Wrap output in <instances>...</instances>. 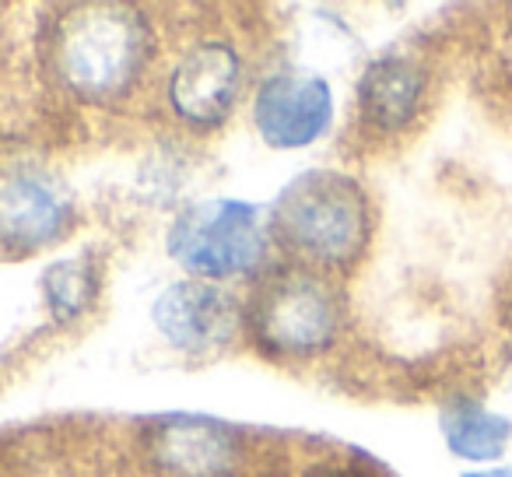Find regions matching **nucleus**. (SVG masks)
<instances>
[{"instance_id":"39448f33","label":"nucleus","mask_w":512,"mask_h":477,"mask_svg":"<svg viewBox=\"0 0 512 477\" xmlns=\"http://www.w3.org/2000/svg\"><path fill=\"white\" fill-rule=\"evenodd\" d=\"M246 92V53L232 36L200 32L186 39L162 71V106L179 130L214 134Z\"/></svg>"},{"instance_id":"4468645a","label":"nucleus","mask_w":512,"mask_h":477,"mask_svg":"<svg viewBox=\"0 0 512 477\" xmlns=\"http://www.w3.org/2000/svg\"><path fill=\"white\" fill-rule=\"evenodd\" d=\"M467 477H512V470L495 467V470H477V474H467Z\"/></svg>"},{"instance_id":"7ed1b4c3","label":"nucleus","mask_w":512,"mask_h":477,"mask_svg":"<svg viewBox=\"0 0 512 477\" xmlns=\"http://www.w3.org/2000/svg\"><path fill=\"white\" fill-rule=\"evenodd\" d=\"M344 330V299L334 278L302 264L267 267L242 302V334L271 362H316Z\"/></svg>"},{"instance_id":"f257e3e1","label":"nucleus","mask_w":512,"mask_h":477,"mask_svg":"<svg viewBox=\"0 0 512 477\" xmlns=\"http://www.w3.org/2000/svg\"><path fill=\"white\" fill-rule=\"evenodd\" d=\"M43 67L81 106H120L151 74L158 39L151 18L127 4H74L46 22Z\"/></svg>"},{"instance_id":"9b49d317","label":"nucleus","mask_w":512,"mask_h":477,"mask_svg":"<svg viewBox=\"0 0 512 477\" xmlns=\"http://www.w3.org/2000/svg\"><path fill=\"white\" fill-rule=\"evenodd\" d=\"M102 292V274L92 257H67L46 267L43 274V299L50 309V320L57 327H71L88 309L99 302Z\"/></svg>"},{"instance_id":"20e7f679","label":"nucleus","mask_w":512,"mask_h":477,"mask_svg":"<svg viewBox=\"0 0 512 477\" xmlns=\"http://www.w3.org/2000/svg\"><path fill=\"white\" fill-rule=\"evenodd\" d=\"M169 257L197 281L260 278L271 253V225L246 200H200L169 225Z\"/></svg>"},{"instance_id":"0eeeda50","label":"nucleus","mask_w":512,"mask_h":477,"mask_svg":"<svg viewBox=\"0 0 512 477\" xmlns=\"http://www.w3.org/2000/svg\"><path fill=\"white\" fill-rule=\"evenodd\" d=\"M78 225L71 190L43 169H22L0 186V253L36 257L57 246Z\"/></svg>"},{"instance_id":"6e6552de","label":"nucleus","mask_w":512,"mask_h":477,"mask_svg":"<svg viewBox=\"0 0 512 477\" xmlns=\"http://www.w3.org/2000/svg\"><path fill=\"white\" fill-rule=\"evenodd\" d=\"M158 334L169 348L190 358L225 351L242 334V302L214 281H172L151 306Z\"/></svg>"},{"instance_id":"f8f14e48","label":"nucleus","mask_w":512,"mask_h":477,"mask_svg":"<svg viewBox=\"0 0 512 477\" xmlns=\"http://www.w3.org/2000/svg\"><path fill=\"white\" fill-rule=\"evenodd\" d=\"M442 432L449 449L463 460H495L509 442L512 425L474 400H456L442 414Z\"/></svg>"},{"instance_id":"ddd939ff","label":"nucleus","mask_w":512,"mask_h":477,"mask_svg":"<svg viewBox=\"0 0 512 477\" xmlns=\"http://www.w3.org/2000/svg\"><path fill=\"white\" fill-rule=\"evenodd\" d=\"M302 477H372V470L362 467V463L323 460V463H313V467L302 470Z\"/></svg>"},{"instance_id":"9d476101","label":"nucleus","mask_w":512,"mask_h":477,"mask_svg":"<svg viewBox=\"0 0 512 477\" xmlns=\"http://www.w3.org/2000/svg\"><path fill=\"white\" fill-rule=\"evenodd\" d=\"M428 95V71L407 53L376 57L358 78V120L365 134L397 137L414 127Z\"/></svg>"},{"instance_id":"423d86ee","label":"nucleus","mask_w":512,"mask_h":477,"mask_svg":"<svg viewBox=\"0 0 512 477\" xmlns=\"http://www.w3.org/2000/svg\"><path fill=\"white\" fill-rule=\"evenodd\" d=\"M141 460L151 477H249L253 439L207 414H165L141 432Z\"/></svg>"},{"instance_id":"1a4fd4ad","label":"nucleus","mask_w":512,"mask_h":477,"mask_svg":"<svg viewBox=\"0 0 512 477\" xmlns=\"http://www.w3.org/2000/svg\"><path fill=\"white\" fill-rule=\"evenodd\" d=\"M253 130L281 151L309 148L334 123V88L320 74L274 71L253 88Z\"/></svg>"},{"instance_id":"f03ea898","label":"nucleus","mask_w":512,"mask_h":477,"mask_svg":"<svg viewBox=\"0 0 512 477\" xmlns=\"http://www.w3.org/2000/svg\"><path fill=\"white\" fill-rule=\"evenodd\" d=\"M267 225L292 264L334 278L362 260L372 239V207L358 179L309 169L278 193Z\"/></svg>"}]
</instances>
